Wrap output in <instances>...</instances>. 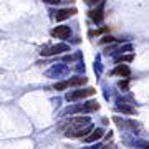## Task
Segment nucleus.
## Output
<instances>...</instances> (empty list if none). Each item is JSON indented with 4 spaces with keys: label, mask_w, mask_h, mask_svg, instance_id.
<instances>
[{
    "label": "nucleus",
    "mask_w": 149,
    "mask_h": 149,
    "mask_svg": "<svg viewBox=\"0 0 149 149\" xmlns=\"http://www.w3.org/2000/svg\"><path fill=\"white\" fill-rule=\"evenodd\" d=\"M88 124H91V119L88 116H76V118H71L70 121H66L61 128L65 129V136H66V134L76 131V129L85 128V126H88Z\"/></svg>",
    "instance_id": "nucleus-1"
},
{
    "label": "nucleus",
    "mask_w": 149,
    "mask_h": 149,
    "mask_svg": "<svg viewBox=\"0 0 149 149\" xmlns=\"http://www.w3.org/2000/svg\"><path fill=\"white\" fill-rule=\"evenodd\" d=\"M95 95L93 88H83V90H76L73 93H66V101H78V100H85Z\"/></svg>",
    "instance_id": "nucleus-2"
},
{
    "label": "nucleus",
    "mask_w": 149,
    "mask_h": 149,
    "mask_svg": "<svg viewBox=\"0 0 149 149\" xmlns=\"http://www.w3.org/2000/svg\"><path fill=\"white\" fill-rule=\"evenodd\" d=\"M98 109H100L98 101H85L83 104L70 108V109H66L65 113H90V111H98Z\"/></svg>",
    "instance_id": "nucleus-3"
},
{
    "label": "nucleus",
    "mask_w": 149,
    "mask_h": 149,
    "mask_svg": "<svg viewBox=\"0 0 149 149\" xmlns=\"http://www.w3.org/2000/svg\"><path fill=\"white\" fill-rule=\"evenodd\" d=\"M65 52H70V47L60 43V45H53V47H48L45 50H42L40 55L42 56H53V55H60V53H65Z\"/></svg>",
    "instance_id": "nucleus-4"
},
{
    "label": "nucleus",
    "mask_w": 149,
    "mask_h": 149,
    "mask_svg": "<svg viewBox=\"0 0 149 149\" xmlns=\"http://www.w3.org/2000/svg\"><path fill=\"white\" fill-rule=\"evenodd\" d=\"M70 35H71V30H70V27H66V25H60V27H55L53 30H52V37L60 38V40H65V38H68Z\"/></svg>",
    "instance_id": "nucleus-5"
},
{
    "label": "nucleus",
    "mask_w": 149,
    "mask_h": 149,
    "mask_svg": "<svg viewBox=\"0 0 149 149\" xmlns=\"http://www.w3.org/2000/svg\"><path fill=\"white\" fill-rule=\"evenodd\" d=\"M93 129H95V128H93V124H88V126H85V128L76 129V131H73V133L66 134V138H86Z\"/></svg>",
    "instance_id": "nucleus-6"
},
{
    "label": "nucleus",
    "mask_w": 149,
    "mask_h": 149,
    "mask_svg": "<svg viewBox=\"0 0 149 149\" xmlns=\"http://www.w3.org/2000/svg\"><path fill=\"white\" fill-rule=\"evenodd\" d=\"M111 74H114V76H121V78H128L129 74H131V70H129L128 65H118L116 68L111 71Z\"/></svg>",
    "instance_id": "nucleus-7"
},
{
    "label": "nucleus",
    "mask_w": 149,
    "mask_h": 149,
    "mask_svg": "<svg viewBox=\"0 0 149 149\" xmlns=\"http://www.w3.org/2000/svg\"><path fill=\"white\" fill-rule=\"evenodd\" d=\"M103 3H104V2H103ZM103 3H100L96 8L88 12V17H90L93 22H101L103 20Z\"/></svg>",
    "instance_id": "nucleus-8"
},
{
    "label": "nucleus",
    "mask_w": 149,
    "mask_h": 149,
    "mask_svg": "<svg viewBox=\"0 0 149 149\" xmlns=\"http://www.w3.org/2000/svg\"><path fill=\"white\" fill-rule=\"evenodd\" d=\"M103 136H104V131H103L101 128H96V129H93V131L86 136L85 141H86V143H95V141H100Z\"/></svg>",
    "instance_id": "nucleus-9"
},
{
    "label": "nucleus",
    "mask_w": 149,
    "mask_h": 149,
    "mask_svg": "<svg viewBox=\"0 0 149 149\" xmlns=\"http://www.w3.org/2000/svg\"><path fill=\"white\" fill-rule=\"evenodd\" d=\"M74 13H76L74 8H63V10H58L55 13V18L60 22V20H65V18H70V17L74 15Z\"/></svg>",
    "instance_id": "nucleus-10"
},
{
    "label": "nucleus",
    "mask_w": 149,
    "mask_h": 149,
    "mask_svg": "<svg viewBox=\"0 0 149 149\" xmlns=\"http://www.w3.org/2000/svg\"><path fill=\"white\" fill-rule=\"evenodd\" d=\"M86 76H73L68 80V85L70 86H78V85H86Z\"/></svg>",
    "instance_id": "nucleus-11"
},
{
    "label": "nucleus",
    "mask_w": 149,
    "mask_h": 149,
    "mask_svg": "<svg viewBox=\"0 0 149 149\" xmlns=\"http://www.w3.org/2000/svg\"><path fill=\"white\" fill-rule=\"evenodd\" d=\"M116 109L119 113H124V114H136V109L131 108L129 104H119V106H116Z\"/></svg>",
    "instance_id": "nucleus-12"
},
{
    "label": "nucleus",
    "mask_w": 149,
    "mask_h": 149,
    "mask_svg": "<svg viewBox=\"0 0 149 149\" xmlns=\"http://www.w3.org/2000/svg\"><path fill=\"white\" fill-rule=\"evenodd\" d=\"M131 60H133V55H121V56L116 58V61L118 63H124V61L128 63V61H131Z\"/></svg>",
    "instance_id": "nucleus-13"
},
{
    "label": "nucleus",
    "mask_w": 149,
    "mask_h": 149,
    "mask_svg": "<svg viewBox=\"0 0 149 149\" xmlns=\"http://www.w3.org/2000/svg\"><path fill=\"white\" fill-rule=\"evenodd\" d=\"M114 42H116L114 37H103L101 40H100V43H103V45H106V43H114Z\"/></svg>",
    "instance_id": "nucleus-14"
},
{
    "label": "nucleus",
    "mask_w": 149,
    "mask_h": 149,
    "mask_svg": "<svg viewBox=\"0 0 149 149\" xmlns=\"http://www.w3.org/2000/svg\"><path fill=\"white\" fill-rule=\"evenodd\" d=\"M85 2L88 3V5H100V3L104 2V0H85Z\"/></svg>",
    "instance_id": "nucleus-15"
},
{
    "label": "nucleus",
    "mask_w": 149,
    "mask_h": 149,
    "mask_svg": "<svg viewBox=\"0 0 149 149\" xmlns=\"http://www.w3.org/2000/svg\"><path fill=\"white\" fill-rule=\"evenodd\" d=\"M138 148H143V149H149V143H146V141H138Z\"/></svg>",
    "instance_id": "nucleus-16"
},
{
    "label": "nucleus",
    "mask_w": 149,
    "mask_h": 149,
    "mask_svg": "<svg viewBox=\"0 0 149 149\" xmlns=\"http://www.w3.org/2000/svg\"><path fill=\"white\" fill-rule=\"evenodd\" d=\"M119 88H121V90H126V88H128V80L119 81Z\"/></svg>",
    "instance_id": "nucleus-17"
},
{
    "label": "nucleus",
    "mask_w": 149,
    "mask_h": 149,
    "mask_svg": "<svg viewBox=\"0 0 149 149\" xmlns=\"http://www.w3.org/2000/svg\"><path fill=\"white\" fill-rule=\"evenodd\" d=\"M43 2H47V3H50V5H58L61 0H43Z\"/></svg>",
    "instance_id": "nucleus-18"
}]
</instances>
